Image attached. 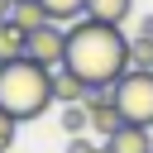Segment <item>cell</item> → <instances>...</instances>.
Returning a JSON list of instances; mask_svg holds the SVG:
<instances>
[{
	"label": "cell",
	"instance_id": "cell-1",
	"mask_svg": "<svg viewBox=\"0 0 153 153\" xmlns=\"http://www.w3.org/2000/svg\"><path fill=\"white\" fill-rule=\"evenodd\" d=\"M129 43L124 29L115 24H96V19H76L67 24V62L91 91H110L124 72H129Z\"/></svg>",
	"mask_w": 153,
	"mask_h": 153
},
{
	"label": "cell",
	"instance_id": "cell-2",
	"mask_svg": "<svg viewBox=\"0 0 153 153\" xmlns=\"http://www.w3.org/2000/svg\"><path fill=\"white\" fill-rule=\"evenodd\" d=\"M48 105H53V72L48 67H38L33 57L0 67V110H10L24 124V120H38Z\"/></svg>",
	"mask_w": 153,
	"mask_h": 153
},
{
	"label": "cell",
	"instance_id": "cell-3",
	"mask_svg": "<svg viewBox=\"0 0 153 153\" xmlns=\"http://www.w3.org/2000/svg\"><path fill=\"white\" fill-rule=\"evenodd\" d=\"M110 100L120 105L124 124H143V129H153V72L129 67V72L110 86Z\"/></svg>",
	"mask_w": 153,
	"mask_h": 153
},
{
	"label": "cell",
	"instance_id": "cell-4",
	"mask_svg": "<svg viewBox=\"0 0 153 153\" xmlns=\"http://www.w3.org/2000/svg\"><path fill=\"white\" fill-rule=\"evenodd\" d=\"M29 57L38 62V67H62L67 62V24H43V29H33L29 33Z\"/></svg>",
	"mask_w": 153,
	"mask_h": 153
},
{
	"label": "cell",
	"instance_id": "cell-5",
	"mask_svg": "<svg viewBox=\"0 0 153 153\" xmlns=\"http://www.w3.org/2000/svg\"><path fill=\"white\" fill-rule=\"evenodd\" d=\"M86 96H91V86H86L72 67H53V100H57V105H81Z\"/></svg>",
	"mask_w": 153,
	"mask_h": 153
},
{
	"label": "cell",
	"instance_id": "cell-6",
	"mask_svg": "<svg viewBox=\"0 0 153 153\" xmlns=\"http://www.w3.org/2000/svg\"><path fill=\"white\" fill-rule=\"evenodd\" d=\"M105 153H153V129H143V124H124L115 139H105Z\"/></svg>",
	"mask_w": 153,
	"mask_h": 153
},
{
	"label": "cell",
	"instance_id": "cell-7",
	"mask_svg": "<svg viewBox=\"0 0 153 153\" xmlns=\"http://www.w3.org/2000/svg\"><path fill=\"white\" fill-rule=\"evenodd\" d=\"M19 57H29V33H24L14 19H5V24H0V67H5V62H19Z\"/></svg>",
	"mask_w": 153,
	"mask_h": 153
},
{
	"label": "cell",
	"instance_id": "cell-8",
	"mask_svg": "<svg viewBox=\"0 0 153 153\" xmlns=\"http://www.w3.org/2000/svg\"><path fill=\"white\" fill-rule=\"evenodd\" d=\"M129 10H134V0H91V5H86V19H96V24H115V29H124V19H129Z\"/></svg>",
	"mask_w": 153,
	"mask_h": 153
},
{
	"label": "cell",
	"instance_id": "cell-9",
	"mask_svg": "<svg viewBox=\"0 0 153 153\" xmlns=\"http://www.w3.org/2000/svg\"><path fill=\"white\" fill-rule=\"evenodd\" d=\"M10 19H14L24 33H33V29L53 24V19H48V10H43V0H14V5H10Z\"/></svg>",
	"mask_w": 153,
	"mask_h": 153
},
{
	"label": "cell",
	"instance_id": "cell-10",
	"mask_svg": "<svg viewBox=\"0 0 153 153\" xmlns=\"http://www.w3.org/2000/svg\"><path fill=\"white\" fill-rule=\"evenodd\" d=\"M86 5H91V0H43V10H48L53 24H76V19H86Z\"/></svg>",
	"mask_w": 153,
	"mask_h": 153
},
{
	"label": "cell",
	"instance_id": "cell-11",
	"mask_svg": "<svg viewBox=\"0 0 153 153\" xmlns=\"http://www.w3.org/2000/svg\"><path fill=\"white\" fill-rule=\"evenodd\" d=\"M62 129L76 139V134H86L91 129V110L86 105H62Z\"/></svg>",
	"mask_w": 153,
	"mask_h": 153
},
{
	"label": "cell",
	"instance_id": "cell-12",
	"mask_svg": "<svg viewBox=\"0 0 153 153\" xmlns=\"http://www.w3.org/2000/svg\"><path fill=\"white\" fill-rule=\"evenodd\" d=\"M129 67H143V72H153V43L134 38V43H129Z\"/></svg>",
	"mask_w": 153,
	"mask_h": 153
},
{
	"label": "cell",
	"instance_id": "cell-13",
	"mask_svg": "<svg viewBox=\"0 0 153 153\" xmlns=\"http://www.w3.org/2000/svg\"><path fill=\"white\" fill-rule=\"evenodd\" d=\"M14 134H19V120H14L10 110H0V153L14 143Z\"/></svg>",
	"mask_w": 153,
	"mask_h": 153
},
{
	"label": "cell",
	"instance_id": "cell-14",
	"mask_svg": "<svg viewBox=\"0 0 153 153\" xmlns=\"http://www.w3.org/2000/svg\"><path fill=\"white\" fill-rule=\"evenodd\" d=\"M67 153H105V148H96V139H86V134H76V139L67 143Z\"/></svg>",
	"mask_w": 153,
	"mask_h": 153
},
{
	"label": "cell",
	"instance_id": "cell-15",
	"mask_svg": "<svg viewBox=\"0 0 153 153\" xmlns=\"http://www.w3.org/2000/svg\"><path fill=\"white\" fill-rule=\"evenodd\" d=\"M134 38H143V43H153V14H148V19H139V29H134Z\"/></svg>",
	"mask_w": 153,
	"mask_h": 153
},
{
	"label": "cell",
	"instance_id": "cell-16",
	"mask_svg": "<svg viewBox=\"0 0 153 153\" xmlns=\"http://www.w3.org/2000/svg\"><path fill=\"white\" fill-rule=\"evenodd\" d=\"M10 5H14V0H10Z\"/></svg>",
	"mask_w": 153,
	"mask_h": 153
}]
</instances>
